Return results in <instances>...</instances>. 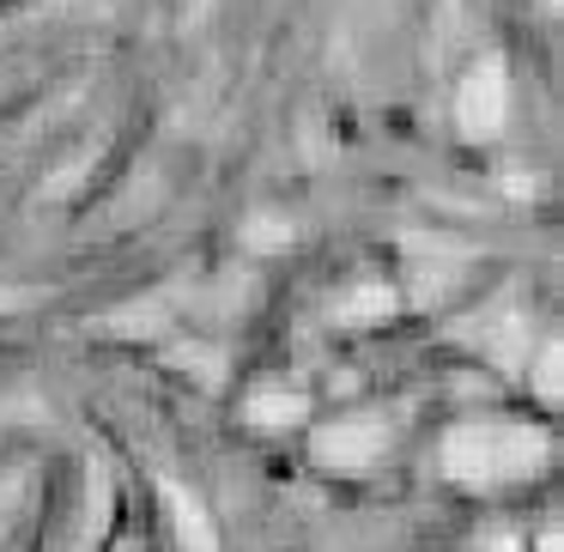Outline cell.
Returning <instances> with one entry per match:
<instances>
[{"mask_svg": "<svg viewBox=\"0 0 564 552\" xmlns=\"http://www.w3.org/2000/svg\"><path fill=\"white\" fill-rule=\"evenodd\" d=\"M546 437L528 425H455L443 443V474L462 486H498V479H522L540 467Z\"/></svg>", "mask_w": 564, "mask_h": 552, "instance_id": "6da1fadb", "label": "cell"}, {"mask_svg": "<svg viewBox=\"0 0 564 552\" xmlns=\"http://www.w3.org/2000/svg\"><path fill=\"white\" fill-rule=\"evenodd\" d=\"M164 504H171L176 534H183V546H188V552H219V546H213V522H207V510H200V504L188 498L183 486H164Z\"/></svg>", "mask_w": 564, "mask_h": 552, "instance_id": "5b68a950", "label": "cell"}, {"mask_svg": "<svg viewBox=\"0 0 564 552\" xmlns=\"http://www.w3.org/2000/svg\"><path fill=\"white\" fill-rule=\"evenodd\" d=\"M249 237H256V243H280V237H292V225H268V219H261V225H249Z\"/></svg>", "mask_w": 564, "mask_h": 552, "instance_id": "52a82bcc", "label": "cell"}, {"mask_svg": "<svg viewBox=\"0 0 564 552\" xmlns=\"http://www.w3.org/2000/svg\"><path fill=\"white\" fill-rule=\"evenodd\" d=\"M243 419L261 425V431H285V425L304 419V394H297L292 382H261V389L243 401Z\"/></svg>", "mask_w": 564, "mask_h": 552, "instance_id": "277c9868", "label": "cell"}, {"mask_svg": "<svg viewBox=\"0 0 564 552\" xmlns=\"http://www.w3.org/2000/svg\"><path fill=\"white\" fill-rule=\"evenodd\" d=\"M382 419H340V425H328L316 437V462L322 467H340V474H358V467H370L377 462V450H382Z\"/></svg>", "mask_w": 564, "mask_h": 552, "instance_id": "7a4b0ae2", "label": "cell"}, {"mask_svg": "<svg viewBox=\"0 0 564 552\" xmlns=\"http://www.w3.org/2000/svg\"><path fill=\"white\" fill-rule=\"evenodd\" d=\"M462 128L467 134H498L503 128V67H474V79L462 86Z\"/></svg>", "mask_w": 564, "mask_h": 552, "instance_id": "3957f363", "label": "cell"}, {"mask_svg": "<svg viewBox=\"0 0 564 552\" xmlns=\"http://www.w3.org/2000/svg\"><path fill=\"white\" fill-rule=\"evenodd\" d=\"M389 304H394L389 285H358V292H346L334 304V322H377V316H389Z\"/></svg>", "mask_w": 564, "mask_h": 552, "instance_id": "8992f818", "label": "cell"}]
</instances>
